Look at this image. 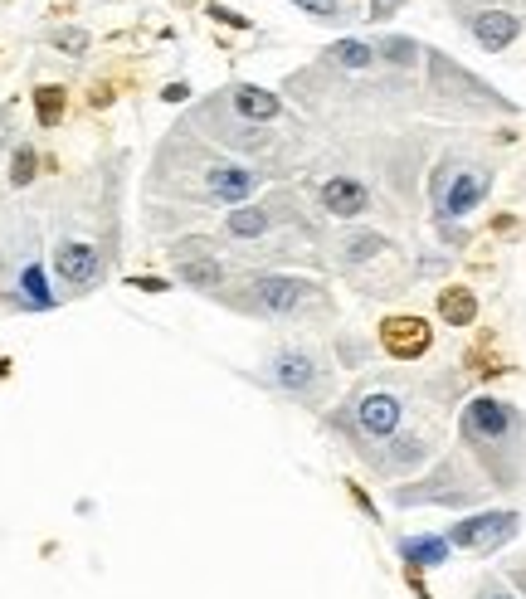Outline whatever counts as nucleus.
<instances>
[{
  "label": "nucleus",
  "instance_id": "nucleus-1",
  "mask_svg": "<svg viewBox=\"0 0 526 599\" xmlns=\"http://www.w3.org/2000/svg\"><path fill=\"white\" fill-rule=\"evenodd\" d=\"M458 434L478 453V463L488 468L492 487H517L526 468V414L512 400L473 395L458 414Z\"/></svg>",
  "mask_w": 526,
  "mask_h": 599
},
{
  "label": "nucleus",
  "instance_id": "nucleus-2",
  "mask_svg": "<svg viewBox=\"0 0 526 599\" xmlns=\"http://www.w3.org/2000/svg\"><path fill=\"white\" fill-rule=\"evenodd\" d=\"M225 302L234 312L268 317V322H293V317H302L312 302L327 307L322 288H317L312 278H298V273H254V278H244Z\"/></svg>",
  "mask_w": 526,
  "mask_h": 599
},
{
  "label": "nucleus",
  "instance_id": "nucleus-3",
  "mask_svg": "<svg viewBox=\"0 0 526 599\" xmlns=\"http://www.w3.org/2000/svg\"><path fill=\"white\" fill-rule=\"evenodd\" d=\"M263 380H268L278 395L302 400V405H317V400L327 395V366H322V356L307 351V346H278V351H268Z\"/></svg>",
  "mask_w": 526,
  "mask_h": 599
},
{
  "label": "nucleus",
  "instance_id": "nucleus-4",
  "mask_svg": "<svg viewBox=\"0 0 526 599\" xmlns=\"http://www.w3.org/2000/svg\"><path fill=\"white\" fill-rule=\"evenodd\" d=\"M492 190V171L483 161H473V166H439V176H434V215L449 225V220H468L483 200H488Z\"/></svg>",
  "mask_w": 526,
  "mask_h": 599
},
{
  "label": "nucleus",
  "instance_id": "nucleus-5",
  "mask_svg": "<svg viewBox=\"0 0 526 599\" xmlns=\"http://www.w3.org/2000/svg\"><path fill=\"white\" fill-rule=\"evenodd\" d=\"M263 186V171L254 166H239V161H205L200 166V186L190 190L186 200H200V205H249V195Z\"/></svg>",
  "mask_w": 526,
  "mask_h": 599
},
{
  "label": "nucleus",
  "instance_id": "nucleus-6",
  "mask_svg": "<svg viewBox=\"0 0 526 599\" xmlns=\"http://www.w3.org/2000/svg\"><path fill=\"white\" fill-rule=\"evenodd\" d=\"M346 414H351V434L361 444H385L405 424V400L395 390H361V395H351V410Z\"/></svg>",
  "mask_w": 526,
  "mask_h": 599
},
{
  "label": "nucleus",
  "instance_id": "nucleus-7",
  "mask_svg": "<svg viewBox=\"0 0 526 599\" xmlns=\"http://www.w3.org/2000/svg\"><path fill=\"white\" fill-rule=\"evenodd\" d=\"M517 531H522V517H517V512H473V517L453 522L444 536H449L453 551L488 556V551H502V546H507Z\"/></svg>",
  "mask_w": 526,
  "mask_h": 599
},
{
  "label": "nucleus",
  "instance_id": "nucleus-8",
  "mask_svg": "<svg viewBox=\"0 0 526 599\" xmlns=\"http://www.w3.org/2000/svg\"><path fill=\"white\" fill-rule=\"evenodd\" d=\"M103 249L93 239H78V234H64L54 244V278L69 288V293H93L103 283Z\"/></svg>",
  "mask_w": 526,
  "mask_h": 599
},
{
  "label": "nucleus",
  "instance_id": "nucleus-9",
  "mask_svg": "<svg viewBox=\"0 0 526 599\" xmlns=\"http://www.w3.org/2000/svg\"><path fill=\"white\" fill-rule=\"evenodd\" d=\"M171 273H176V283H186L195 293H225V283H229L225 259H215L210 244H200V239L171 249Z\"/></svg>",
  "mask_w": 526,
  "mask_h": 599
},
{
  "label": "nucleus",
  "instance_id": "nucleus-10",
  "mask_svg": "<svg viewBox=\"0 0 526 599\" xmlns=\"http://www.w3.org/2000/svg\"><path fill=\"white\" fill-rule=\"evenodd\" d=\"M429 341H434V327L424 317H385L380 322V346L395 361H419L429 351Z\"/></svg>",
  "mask_w": 526,
  "mask_h": 599
},
{
  "label": "nucleus",
  "instance_id": "nucleus-11",
  "mask_svg": "<svg viewBox=\"0 0 526 599\" xmlns=\"http://www.w3.org/2000/svg\"><path fill=\"white\" fill-rule=\"evenodd\" d=\"M468 35L478 39L488 54H502V49H512L517 35H522V15H512V10H502V5L473 10V15H468Z\"/></svg>",
  "mask_w": 526,
  "mask_h": 599
},
{
  "label": "nucleus",
  "instance_id": "nucleus-12",
  "mask_svg": "<svg viewBox=\"0 0 526 599\" xmlns=\"http://www.w3.org/2000/svg\"><path fill=\"white\" fill-rule=\"evenodd\" d=\"M317 205L332 215V220H361L371 210V190L361 186L356 176H327L317 186Z\"/></svg>",
  "mask_w": 526,
  "mask_h": 599
},
{
  "label": "nucleus",
  "instance_id": "nucleus-13",
  "mask_svg": "<svg viewBox=\"0 0 526 599\" xmlns=\"http://www.w3.org/2000/svg\"><path fill=\"white\" fill-rule=\"evenodd\" d=\"M225 108L234 117H244V122L263 127V122H273V117L283 113V98H278V93H268V88H259V83H229V88H225Z\"/></svg>",
  "mask_w": 526,
  "mask_h": 599
},
{
  "label": "nucleus",
  "instance_id": "nucleus-14",
  "mask_svg": "<svg viewBox=\"0 0 526 599\" xmlns=\"http://www.w3.org/2000/svg\"><path fill=\"white\" fill-rule=\"evenodd\" d=\"M400 561L410 565V570H439V565L453 556V546H449V536H400Z\"/></svg>",
  "mask_w": 526,
  "mask_h": 599
},
{
  "label": "nucleus",
  "instance_id": "nucleus-15",
  "mask_svg": "<svg viewBox=\"0 0 526 599\" xmlns=\"http://www.w3.org/2000/svg\"><path fill=\"white\" fill-rule=\"evenodd\" d=\"M273 229V205H234L225 215V234L234 239V244H254V239H263Z\"/></svg>",
  "mask_w": 526,
  "mask_h": 599
},
{
  "label": "nucleus",
  "instance_id": "nucleus-16",
  "mask_svg": "<svg viewBox=\"0 0 526 599\" xmlns=\"http://www.w3.org/2000/svg\"><path fill=\"white\" fill-rule=\"evenodd\" d=\"M439 317H444V327H473V322H478L473 288H463V283L444 288V293H439Z\"/></svg>",
  "mask_w": 526,
  "mask_h": 599
},
{
  "label": "nucleus",
  "instance_id": "nucleus-17",
  "mask_svg": "<svg viewBox=\"0 0 526 599\" xmlns=\"http://www.w3.org/2000/svg\"><path fill=\"white\" fill-rule=\"evenodd\" d=\"M327 54H332V64H337V69H351V74H361V69H371V64H376V49H371L366 39H341V44H332Z\"/></svg>",
  "mask_w": 526,
  "mask_h": 599
},
{
  "label": "nucleus",
  "instance_id": "nucleus-18",
  "mask_svg": "<svg viewBox=\"0 0 526 599\" xmlns=\"http://www.w3.org/2000/svg\"><path fill=\"white\" fill-rule=\"evenodd\" d=\"M20 302L35 307V312L54 307V293L44 288V268H39V263H25V273H20Z\"/></svg>",
  "mask_w": 526,
  "mask_h": 599
},
{
  "label": "nucleus",
  "instance_id": "nucleus-19",
  "mask_svg": "<svg viewBox=\"0 0 526 599\" xmlns=\"http://www.w3.org/2000/svg\"><path fill=\"white\" fill-rule=\"evenodd\" d=\"M64 88H54V83H44L35 93V113H39V127H59V117H64Z\"/></svg>",
  "mask_w": 526,
  "mask_h": 599
},
{
  "label": "nucleus",
  "instance_id": "nucleus-20",
  "mask_svg": "<svg viewBox=\"0 0 526 599\" xmlns=\"http://www.w3.org/2000/svg\"><path fill=\"white\" fill-rule=\"evenodd\" d=\"M380 249H385V239H380V234H346V239H341V263L376 259Z\"/></svg>",
  "mask_w": 526,
  "mask_h": 599
},
{
  "label": "nucleus",
  "instance_id": "nucleus-21",
  "mask_svg": "<svg viewBox=\"0 0 526 599\" xmlns=\"http://www.w3.org/2000/svg\"><path fill=\"white\" fill-rule=\"evenodd\" d=\"M302 15H312V20H322V25H337L341 20V0H293Z\"/></svg>",
  "mask_w": 526,
  "mask_h": 599
},
{
  "label": "nucleus",
  "instance_id": "nucleus-22",
  "mask_svg": "<svg viewBox=\"0 0 526 599\" xmlns=\"http://www.w3.org/2000/svg\"><path fill=\"white\" fill-rule=\"evenodd\" d=\"M30 181H35V151L20 147L10 161V186H30Z\"/></svg>",
  "mask_w": 526,
  "mask_h": 599
},
{
  "label": "nucleus",
  "instance_id": "nucleus-23",
  "mask_svg": "<svg viewBox=\"0 0 526 599\" xmlns=\"http://www.w3.org/2000/svg\"><path fill=\"white\" fill-rule=\"evenodd\" d=\"M376 54H385V59H390V64H414V54H419V44H414V39H385V44H380Z\"/></svg>",
  "mask_w": 526,
  "mask_h": 599
},
{
  "label": "nucleus",
  "instance_id": "nucleus-24",
  "mask_svg": "<svg viewBox=\"0 0 526 599\" xmlns=\"http://www.w3.org/2000/svg\"><path fill=\"white\" fill-rule=\"evenodd\" d=\"M478 599H522V595H512V585H502V580H488V585L478 590Z\"/></svg>",
  "mask_w": 526,
  "mask_h": 599
},
{
  "label": "nucleus",
  "instance_id": "nucleus-25",
  "mask_svg": "<svg viewBox=\"0 0 526 599\" xmlns=\"http://www.w3.org/2000/svg\"><path fill=\"white\" fill-rule=\"evenodd\" d=\"M400 5H405V0H371V20H390Z\"/></svg>",
  "mask_w": 526,
  "mask_h": 599
},
{
  "label": "nucleus",
  "instance_id": "nucleus-26",
  "mask_svg": "<svg viewBox=\"0 0 526 599\" xmlns=\"http://www.w3.org/2000/svg\"><path fill=\"white\" fill-rule=\"evenodd\" d=\"M54 39H59L64 49H83V44H88V35H83V30H64V35H54Z\"/></svg>",
  "mask_w": 526,
  "mask_h": 599
},
{
  "label": "nucleus",
  "instance_id": "nucleus-27",
  "mask_svg": "<svg viewBox=\"0 0 526 599\" xmlns=\"http://www.w3.org/2000/svg\"><path fill=\"white\" fill-rule=\"evenodd\" d=\"M507 580H512V585L522 590V599H526V561H522V565H512V575H507Z\"/></svg>",
  "mask_w": 526,
  "mask_h": 599
}]
</instances>
